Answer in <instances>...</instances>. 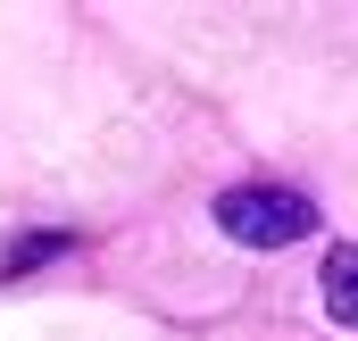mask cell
I'll return each instance as SVG.
<instances>
[{
    "label": "cell",
    "instance_id": "obj_2",
    "mask_svg": "<svg viewBox=\"0 0 358 341\" xmlns=\"http://www.w3.org/2000/svg\"><path fill=\"white\" fill-rule=\"evenodd\" d=\"M325 308H334L342 325H358V250H334V258H325Z\"/></svg>",
    "mask_w": 358,
    "mask_h": 341
},
{
    "label": "cell",
    "instance_id": "obj_1",
    "mask_svg": "<svg viewBox=\"0 0 358 341\" xmlns=\"http://www.w3.org/2000/svg\"><path fill=\"white\" fill-rule=\"evenodd\" d=\"M217 225L242 250H283V242H308L317 233V208L300 191H283V183H242V191L217 200Z\"/></svg>",
    "mask_w": 358,
    "mask_h": 341
}]
</instances>
